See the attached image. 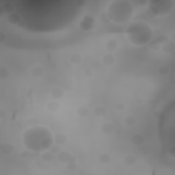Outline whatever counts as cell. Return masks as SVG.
I'll return each mask as SVG.
<instances>
[{
    "label": "cell",
    "instance_id": "obj_1",
    "mask_svg": "<svg viewBox=\"0 0 175 175\" xmlns=\"http://www.w3.org/2000/svg\"><path fill=\"white\" fill-rule=\"evenodd\" d=\"M126 35L131 43L136 46L145 45L151 41L153 30L149 23L143 21H134L126 31Z\"/></svg>",
    "mask_w": 175,
    "mask_h": 175
},
{
    "label": "cell",
    "instance_id": "obj_2",
    "mask_svg": "<svg viewBox=\"0 0 175 175\" xmlns=\"http://www.w3.org/2000/svg\"><path fill=\"white\" fill-rule=\"evenodd\" d=\"M108 14L110 20L116 23L123 24L129 21L133 17L134 9L132 4L129 2H127L126 5H116L113 2L109 5L108 8Z\"/></svg>",
    "mask_w": 175,
    "mask_h": 175
},
{
    "label": "cell",
    "instance_id": "obj_3",
    "mask_svg": "<svg viewBox=\"0 0 175 175\" xmlns=\"http://www.w3.org/2000/svg\"><path fill=\"white\" fill-rule=\"evenodd\" d=\"M0 152L4 155H10L14 152V146L10 142H2L0 144Z\"/></svg>",
    "mask_w": 175,
    "mask_h": 175
},
{
    "label": "cell",
    "instance_id": "obj_4",
    "mask_svg": "<svg viewBox=\"0 0 175 175\" xmlns=\"http://www.w3.org/2000/svg\"><path fill=\"white\" fill-rule=\"evenodd\" d=\"M131 142L136 146H142L145 142V137L140 133H135L131 137Z\"/></svg>",
    "mask_w": 175,
    "mask_h": 175
},
{
    "label": "cell",
    "instance_id": "obj_5",
    "mask_svg": "<svg viewBox=\"0 0 175 175\" xmlns=\"http://www.w3.org/2000/svg\"><path fill=\"white\" fill-rule=\"evenodd\" d=\"M101 131L103 133L106 134V135H110L115 131V127L114 124L110 122H105L101 124Z\"/></svg>",
    "mask_w": 175,
    "mask_h": 175
},
{
    "label": "cell",
    "instance_id": "obj_6",
    "mask_svg": "<svg viewBox=\"0 0 175 175\" xmlns=\"http://www.w3.org/2000/svg\"><path fill=\"white\" fill-rule=\"evenodd\" d=\"M30 73L34 77L40 78L45 74V69H44L42 66L36 65L31 68Z\"/></svg>",
    "mask_w": 175,
    "mask_h": 175
},
{
    "label": "cell",
    "instance_id": "obj_7",
    "mask_svg": "<svg viewBox=\"0 0 175 175\" xmlns=\"http://www.w3.org/2000/svg\"><path fill=\"white\" fill-rule=\"evenodd\" d=\"M68 140V137L65 133L59 132L55 134L54 136V142L55 144H57L58 145H63L65 143H67Z\"/></svg>",
    "mask_w": 175,
    "mask_h": 175
},
{
    "label": "cell",
    "instance_id": "obj_8",
    "mask_svg": "<svg viewBox=\"0 0 175 175\" xmlns=\"http://www.w3.org/2000/svg\"><path fill=\"white\" fill-rule=\"evenodd\" d=\"M124 165L127 167H132L137 163V158L133 155H127L123 159Z\"/></svg>",
    "mask_w": 175,
    "mask_h": 175
},
{
    "label": "cell",
    "instance_id": "obj_9",
    "mask_svg": "<svg viewBox=\"0 0 175 175\" xmlns=\"http://www.w3.org/2000/svg\"><path fill=\"white\" fill-rule=\"evenodd\" d=\"M161 48L165 54H174L175 51V44L173 41H168L161 46Z\"/></svg>",
    "mask_w": 175,
    "mask_h": 175
},
{
    "label": "cell",
    "instance_id": "obj_10",
    "mask_svg": "<svg viewBox=\"0 0 175 175\" xmlns=\"http://www.w3.org/2000/svg\"><path fill=\"white\" fill-rule=\"evenodd\" d=\"M64 92L61 88L55 87L50 92V95H51V98L54 100H58L60 99L64 96Z\"/></svg>",
    "mask_w": 175,
    "mask_h": 175
},
{
    "label": "cell",
    "instance_id": "obj_11",
    "mask_svg": "<svg viewBox=\"0 0 175 175\" xmlns=\"http://www.w3.org/2000/svg\"><path fill=\"white\" fill-rule=\"evenodd\" d=\"M108 113L107 109L103 105H97L93 109V114L96 117L98 118H102L106 116Z\"/></svg>",
    "mask_w": 175,
    "mask_h": 175
},
{
    "label": "cell",
    "instance_id": "obj_12",
    "mask_svg": "<svg viewBox=\"0 0 175 175\" xmlns=\"http://www.w3.org/2000/svg\"><path fill=\"white\" fill-rule=\"evenodd\" d=\"M72 157V154L68 151H62L58 154V158L59 161L66 164L68 163Z\"/></svg>",
    "mask_w": 175,
    "mask_h": 175
},
{
    "label": "cell",
    "instance_id": "obj_13",
    "mask_svg": "<svg viewBox=\"0 0 175 175\" xmlns=\"http://www.w3.org/2000/svg\"><path fill=\"white\" fill-rule=\"evenodd\" d=\"M116 62V58L114 56L111 54H105L102 58V63L105 66L109 67V66L114 65Z\"/></svg>",
    "mask_w": 175,
    "mask_h": 175
},
{
    "label": "cell",
    "instance_id": "obj_14",
    "mask_svg": "<svg viewBox=\"0 0 175 175\" xmlns=\"http://www.w3.org/2000/svg\"><path fill=\"white\" fill-rule=\"evenodd\" d=\"M106 48L108 49L109 52H113L116 51L118 47V43L116 40L110 39L107 40V42L105 43Z\"/></svg>",
    "mask_w": 175,
    "mask_h": 175
},
{
    "label": "cell",
    "instance_id": "obj_15",
    "mask_svg": "<svg viewBox=\"0 0 175 175\" xmlns=\"http://www.w3.org/2000/svg\"><path fill=\"white\" fill-rule=\"evenodd\" d=\"M47 108L48 110L51 112H57L60 109V105L56 100H53V101H49L47 105Z\"/></svg>",
    "mask_w": 175,
    "mask_h": 175
},
{
    "label": "cell",
    "instance_id": "obj_16",
    "mask_svg": "<svg viewBox=\"0 0 175 175\" xmlns=\"http://www.w3.org/2000/svg\"><path fill=\"white\" fill-rule=\"evenodd\" d=\"M7 20L9 23H10L12 25H17L20 23L21 17L17 13L12 12V13L8 15Z\"/></svg>",
    "mask_w": 175,
    "mask_h": 175
},
{
    "label": "cell",
    "instance_id": "obj_17",
    "mask_svg": "<svg viewBox=\"0 0 175 175\" xmlns=\"http://www.w3.org/2000/svg\"><path fill=\"white\" fill-rule=\"evenodd\" d=\"M40 158L45 163H50V162H51L54 160V155L52 154L51 153H50L47 150V151L42 152L41 155H40Z\"/></svg>",
    "mask_w": 175,
    "mask_h": 175
},
{
    "label": "cell",
    "instance_id": "obj_18",
    "mask_svg": "<svg viewBox=\"0 0 175 175\" xmlns=\"http://www.w3.org/2000/svg\"><path fill=\"white\" fill-rule=\"evenodd\" d=\"M77 159L76 156L72 155V157L69 161L66 164V166L67 168L69 170H75L77 168Z\"/></svg>",
    "mask_w": 175,
    "mask_h": 175
},
{
    "label": "cell",
    "instance_id": "obj_19",
    "mask_svg": "<svg viewBox=\"0 0 175 175\" xmlns=\"http://www.w3.org/2000/svg\"><path fill=\"white\" fill-rule=\"evenodd\" d=\"M90 109L86 106H79L77 109V114L81 118H85L89 115Z\"/></svg>",
    "mask_w": 175,
    "mask_h": 175
},
{
    "label": "cell",
    "instance_id": "obj_20",
    "mask_svg": "<svg viewBox=\"0 0 175 175\" xmlns=\"http://www.w3.org/2000/svg\"><path fill=\"white\" fill-rule=\"evenodd\" d=\"M99 161L102 164H108L112 161V157L108 153H102L99 156Z\"/></svg>",
    "mask_w": 175,
    "mask_h": 175
},
{
    "label": "cell",
    "instance_id": "obj_21",
    "mask_svg": "<svg viewBox=\"0 0 175 175\" xmlns=\"http://www.w3.org/2000/svg\"><path fill=\"white\" fill-rule=\"evenodd\" d=\"M70 62L71 64L73 65H79L82 62V57L79 54H74L71 55L70 57Z\"/></svg>",
    "mask_w": 175,
    "mask_h": 175
},
{
    "label": "cell",
    "instance_id": "obj_22",
    "mask_svg": "<svg viewBox=\"0 0 175 175\" xmlns=\"http://www.w3.org/2000/svg\"><path fill=\"white\" fill-rule=\"evenodd\" d=\"M137 123L136 118L133 116H128L124 120V124H125L127 127H132L136 125Z\"/></svg>",
    "mask_w": 175,
    "mask_h": 175
},
{
    "label": "cell",
    "instance_id": "obj_23",
    "mask_svg": "<svg viewBox=\"0 0 175 175\" xmlns=\"http://www.w3.org/2000/svg\"><path fill=\"white\" fill-rule=\"evenodd\" d=\"M155 41L158 43L159 45L161 46L162 45H164V44L168 43V41H170V39H169V37H168L166 34H159V35L157 36Z\"/></svg>",
    "mask_w": 175,
    "mask_h": 175
},
{
    "label": "cell",
    "instance_id": "obj_24",
    "mask_svg": "<svg viewBox=\"0 0 175 175\" xmlns=\"http://www.w3.org/2000/svg\"><path fill=\"white\" fill-rule=\"evenodd\" d=\"M2 8L6 13H7L8 14L14 12V6L10 2H6L5 4L3 5Z\"/></svg>",
    "mask_w": 175,
    "mask_h": 175
},
{
    "label": "cell",
    "instance_id": "obj_25",
    "mask_svg": "<svg viewBox=\"0 0 175 175\" xmlns=\"http://www.w3.org/2000/svg\"><path fill=\"white\" fill-rule=\"evenodd\" d=\"M40 124V120L36 117H31L27 120V126L30 127H34L39 126Z\"/></svg>",
    "mask_w": 175,
    "mask_h": 175
},
{
    "label": "cell",
    "instance_id": "obj_26",
    "mask_svg": "<svg viewBox=\"0 0 175 175\" xmlns=\"http://www.w3.org/2000/svg\"><path fill=\"white\" fill-rule=\"evenodd\" d=\"M158 73L161 76H167L170 73V68L167 66H161L159 68Z\"/></svg>",
    "mask_w": 175,
    "mask_h": 175
},
{
    "label": "cell",
    "instance_id": "obj_27",
    "mask_svg": "<svg viewBox=\"0 0 175 175\" xmlns=\"http://www.w3.org/2000/svg\"><path fill=\"white\" fill-rule=\"evenodd\" d=\"M10 75V71L6 67L0 68V78L2 79H5L8 78Z\"/></svg>",
    "mask_w": 175,
    "mask_h": 175
},
{
    "label": "cell",
    "instance_id": "obj_28",
    "mask_svg": "<svg viewBox=\"0 0 175 175\" xmlns=\"http://www.w3.org/2000/svg\"><path fill=\"white\" fill-rule=\"evenodd\" d=\"M48 151L50 153H51L52 154L58 155V153L60 152V145L57 144H52L51 146H50L49 149H48Z\"/></svg>",
    "mask_w": 175,
    "mask_h": 175
},
{
    "label": "cell",
    "instance_id": "obj_29",
    "mask_svg": "<svg viewBox=\"0 0 175 175\" xmlns=\"http://www.w3.org/2000/svg\"><path fill=\"white\" fill-rule=\"evenodd\" d=\"M116 110L119 112H123L126 109V105L123 102H118L114 105Z\"/></svg>",
    "mask_w": 175,
    "mask_h": 175
},
{
    "label": "cell",
    "instance_id": "obj_30",
    "mask_svg": "<svg viewBox=\"0 0 175 175\" xmlns=\"http://www.w3.org/2000/svg\"><path fill=\"white\" fill-rule=\"evenodd\" d=\"M100 19H101L102 23H108L111 21L107 12H102L101 15H100Z\"/></svg>",
    "mask_w": 175,
    "mask_h": 175
},
{
    "label": "cell",
    "instance_id": "obj_31",
    "mask_svg": "<svg viewBox=\"0 0 175 175\" xmlns=\"http://www.w3.org/2000/svg\"><path fill=\"white\" fill-rule=\"evenodd\" d=\"M149 44V48L153 50V51H157V50L161 48V45H159L158 43L156 42L155 40L153 42H150Z\"/></svg>",
    "mask_w": 175,
    "mask_h": 175
},
{
    "label": "cell",
    "instance_id": "obj_32",
    "mask_svg": "<svg viewBox=\"0 0 175 175\" xmlns=\"http://www.w3.org/2000/svg\"><path fill=\"white\" fill-rule=\"evenodd\" d=\"M161 115H162V112L161 111L157 110V111L154 112V113L153 114V118H155V120H159L161 118Z\"/></svg>",
    "mask_w": 175,
    "mask_h": 175
},
{
    "label": "cell",
    "instance_id": "obj_33",
    "mask_svg": "<svg viewBox=\"0 0 175 175\" xmlns=\"http://www.w3.org/2000/svg\"><path fill=\"white\" fill-rule=\"evenodd\" d=\"M93 71L92 70L90 69V68H88V69L85 70L84 71V76L88 78L92 77L93 76Z\"/></svg>",
    "mask_w": 175,
    "mask_h": 175
},
{
    "label": "cell",
    "instance_id": "obj_34",
    "mask_svg": "<svg viewBox=\"0 0 175 175\" xmlns=\"http://www.w3.org/2000/svg\"><path fill=\"white\" fill-rule=\"evenodd\" d=\"M29 152L27 151H26V150H24V151H22L20 153V157L23 159H26L27 158L28 156H29Z\"/></svg>",
    "mask_w": 175,
    "mask_h": 175
},
{
    "label": "cell",
    "instance_id": "obj_35",
    "mask_svg": "<svg viewBox=\"0 0 175 175\" xmlns=\"http://www.w3.org/2000/svg\"><path fill=\"white\" fill-rule=\"evenodd\" d=\"M6 40V34L3 31H0V43H4Z\"/></svg>",
    "mask_w": 175,
    "mask_h": 175
},
{
    "label": "cell",
    "instance_id": "obj_36",
    "mask_svg": "<svg viewBox=\"0 0 175 175\" xmlns=\"http://www.w3.org/2000/svg\"><path fill=\"white\" fill-rule=\"evenodd\" d=\"M86 3L87 2L84 1V0H79V1L76 2V4L78 6H83L86 4Z\"/></svg>",
    "mask_w": 175,
    "mask_h": 175
},
{
    "label": "cell",
    "instance_id": "obj_37",
    "mask_svg": "<svg viewBox=\"0 0 175 175\" xmlns=\"http://www.w3.org/2000/svg\"><path fill=\"white\" fill-rule=\"evenodd\" d=\"M6 116V112L4 110V109H1L0 110V118H4Z\"/></svg>",
    "mask_w": 175,
    "mask_h": 175
},
{
    "label": "cell",
    "instance_id": "obj_38",
    "mask_svg": "<svg viewBox=\"0 0 175 175\" xmlns=\"http://www.w3.org/2000/svg\"><path fill=\"white\" fill-rule=\"evenodd\" d=\"M169 154L172 156V157H174V146H172L169 149Z\"/></svg>",
    "mask_w": 175,
    "mask_h": 175
},
{
    "label": "cell",
    "instance_id": "obj_39",
    "mask_svg": "<svg viewBox=\"0 0 175 175\" xmlns=\"http://www.w3.org/2000/svg\"><path fill=\"white\" fill-rule=\"evenodd\" d=\"M149 1H139V2H137V3H138L139 4H140L141 6H145L146 4H149Z\"/></svg>",
    "mask_w": 175,
    "mask_h": 175
},
{
    "label": "cell",
    "instance_id": "obj_40",
    "mask_svg": "<svg viewBox=\"0 0 175 175\" xmlns=\"http://www.w3.org/2000/svg\"><path fill=\"white\" fill-rule=\"evenodd\" d=\"M137 104H138L139 105H140V104H142V103H143V101H142V100H140V99H138V100H137Z\"/></svg>",
    "mask_w": 175,
    "mask_h": 175
}]
</instances>
